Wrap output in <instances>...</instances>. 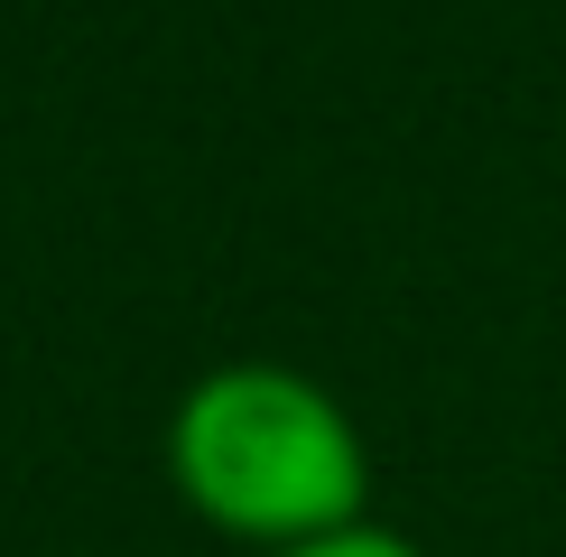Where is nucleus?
<instances>
[{"label":"nucleus","mask_w":566,"mask_h":557,"mask_svg":"<svg viewBox=\"0 0 566 557\" xmlns=\"http://www.w3.org/2000/svg\"><path fill=\"white\" fill-rule=\"evenodd\" d=\"M168 483L214 539L279 557L371 521V437L297 362H214L168 409Z\"/></svg>","instance_id":"f257e3e1"},{"label":"nucleus","mask_w":566,"mask_h":557,"mask_svg":"<svg viewBox=\"0 0 566 557\" xmlns=\"http://www.w3.org/2000/svg\"><path fill=\"white\" fill-rule=\"evenodd\" d=\"M279 557H428V548L381 529V521H353V529H335V539H306V548H279Z\"/></svg>","instance_id":"f03ea898"}]
</instances>
